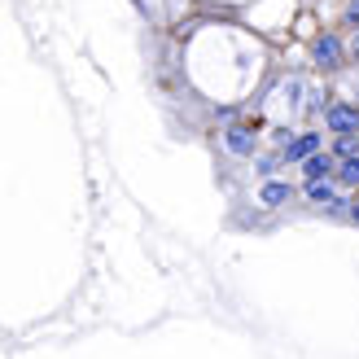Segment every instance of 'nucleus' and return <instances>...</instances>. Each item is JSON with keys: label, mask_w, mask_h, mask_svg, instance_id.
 Segmentation results:
<instances>
[{"label": "nucleus", "mask_w": 359, "mask_h": 359, "mask_svg": "<svg viewBox=\"0 0 359 359\" xmlns=\"http://www.w3.org/2000/svg\"><path fill=\"white\" fill-rule=\"evenodd\" d=\"M325 123H329L337 136H351L359 128V110H355V105H333V110L325 114Z\"/></svg>", "instance_id": "obj_1"}, {"label": "nucleus", "mask_w": 359, "mask_h": 359, "mask_svg": "<svg viewBox=\"0 0 359 359\" xmlns=\"http://www.w3.org/2000/svg\"><path fill=\"white\" fill-rule=\"evenodd\" d=\"M316 154H320V136H316V132H307V136L290 140L280 158H290V163H307V158H316Z\"/></svg>", "instance_id": "obj_2"}, {"label": "nucleus", "mask_w": 359, "mask_h": 359, "mask_svg": "<svg viewBox=\"0 0 359 359\" xmlns=\"http://www.w3.org/2000/svg\"><path fill=\"white\" fill-rule=\"evenodd\" d=\"M311 53H316V62L325 66V70H333L337 62H342V44H337L333 35H320V40H316V48H311Z\"/></svg>", "instance_id": "obj_3"}, {"label": "nucleus", "mask_w": 359, "mask_h": 359, "mask_svg": "<svg viewBox=\"0 0 359 359\" xmlns=\"http://www.w3.org/2000/svg\"><path fill=\"white\" fill-rule=\"evenodd\" d=\"M302 171H307V184H316V180H329L333 175V154H316L302 163Z\"/></svg>", "instance_id": "obj_4"}, {"label": "nucleus", "mask_w": 359, "mask_h": 359, "mask_svg": "<svg viewBox=\"0 0 359 359\" xmlns=\"http://www.w3.org/2000/svg\"><path fill=\"white\" fill-rule=\"evenodd\" d=\"M224 140H228V149H232V154H255V136H250L245 128H228Z\"/></svg>", "instance_id": "obj_5"}, {"label": "nucleus", "mask_w": 359, "mask_h": 359, "mask_svg": "<svg viewBox=\"0 0 359 359\" xmlns=\"http://www.w3.org/2000/svg\"><path fill=\"white\" fill-rule=\"evenodd\" d=\"M307 197H311L316 206H342V202L333 197V184H329V180H316V184H307Z\"/></svg>", "instance_id": "obj_6"}, {"label": "nucleus", "mask_w": 359, "mask_h": 359, "mask_svg": "<svg viewBox=\"0 0 359 359\" xmlns=\"http://www.w3.org/2000/svg\"><path fill=\"white\" fill-rule=\"evenodd\" d=\"M263 202H267V206L290 202V184H263Z\"/></svg>", "instance_id": "obj_7"}, {"label": "nucleus", "mask_w": 359, "mask_h": 359, "mask_svg": "<svg viewBox=\"0 0 359 359\" xmlns=\"http://www.w3.org/2000/svg\"><path fill=\"white\" fill-rule=\"evenodd\" d=\"M342 184H359V154L355 158H342V171H337Z\"/></svg>", "instance_id": "obj_8"}, {"label": "nucleus", "mask_w": 359, "mask_h": 359, "mask_svg": "<svg viewBox=\"0 0 359 359\" xmlns=\"http://www.w3.org/2000/svg\"><path fill=\"white\" fill-rule=\"evenodd\" d=\"M355 136H342V140H337V149H333V158H355Z\"/></svg>", "instance_id": "obj_9"}, {"label": "nucleus", "mask_w": 359, "mask_h": 359, "mask_svg": "<svg viewBox=\"0 0 359 359\" xmlns=\"http://www.w3.org/2000/svg\"><path fill=\"white\" fill-rule=\"evenodd\" d=\"M346 18H351V22H359V0H351V5H346Z\"/></svg>", "instance_id": "obj_10"}, {"label": "nucleus", "mask_w": 359, "mask_h": 359, "mask_svg": "<svg viewBox=\"0 0 359 359\" xmlns=\"http://www.w3.org/2000/svg\"><path fill=\"white\" fill-rule=\"evenodd\" d=\"M351 215H355V219H359V202H355V210H351Z\"/></svg>", "instance_id": "obj_11"}]
</instances>
